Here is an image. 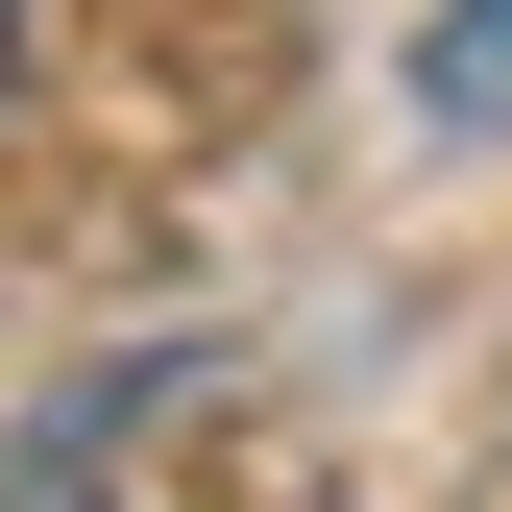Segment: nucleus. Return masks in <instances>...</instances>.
<instances>
[{"label": "nucleus", "instance_id": "nucleus-1", "mask_svg": "<svg viewBox=\"0 0 512 512\" xmlns=\"http://www.w3.org/2000/svg\"><path fill=\"white\" fill-rule=\"evenodd\" d=\"M415 98L464 122V147H512V0H439V25H415Z\"/></svg>", "mask_w": 512, "mask_h": 512}, {"label": "nucleus", "instance_id": "nucleus-2", "mask_svg": "<svg viewBox=\"0 0 512 512\" xmlns=\"http://www.w3.org/2000/svg\"><path fill=\"white\" fill-rule=\"evenodd\" d=\"M0 49H25V0H0Z\"/></svg>", "mask_w": 512, "mask_h": 512}, {"label": "nucleus", "instance_id": "nucleus-3", "mask_svg": "<svg viewBox=\"0 0 512 512\" xmlns=\"http://www.w3.org/2000/svg\"><path fill=\"white\" fill-rule=\"evenodd\" d=\"M49 512H74V488H49Z\"/></svg>", "mask_w": 512, "mask_h": 512}]
</instances>
